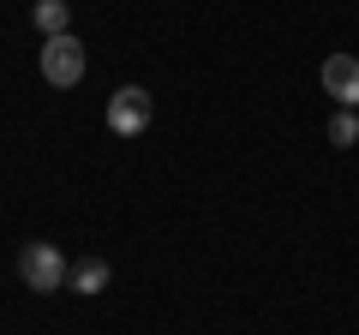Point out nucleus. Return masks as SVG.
<instances>
[{"label":"nucleus","instance_id":"nucleus-3","mask_svg":"<svg viewBox=\"0 0 359 335\" xmlns=\"http://www.w3.org/2000/svg\"><path fill=\"white\" fill-rule=\"evenodd\" d=\"M42 78H48L54 90H72L78 78H84V42H78L72 30L42 42Z\"/></svg>","mask_w":359,"mask_h":335},{"label":"nucleus","instance_id":"nucleus-7","mask_svg":"<svg viewBox=\"0 0 359 335\" xmlns=\"http://www.w3.org/2000/svg\"><path fill=\"white\" fill-rule=\"evenodd\" d=\"M330 144H335V150L359 144V120H353V108H335V120H330Z\"/></svg>","mask_w":359,"mask_h":335},{"label":"nucleus","instance_id":"nucleus-1","mask_svg":"<svg viewBox=\"0 0 359 335\" xmlns=\"http://www.w3.org/2000/svg\"><path fill=\"white\" fill-rule=\"evenodd\" d=\"M18 275H25V287H36V294H54V287L72 282L60 245H48V240H30L25 252H18Z\"/></svg>","mask_w":359,"mask_h":335},{"label":"nucleus","instance_id":"nucleus-5","mask_svg":"<svg viewBox=\"0 0 359 335\" xmlns=\"http://www.w3.org/2000/svg\"><path fill=\"white\" fill-rule=\"evenodd\" d=\"M30 18H36L42 42H48V36H66V25H72V6H66V0H36V6H30Z\"/></svg>","mask_w":359,"mask_h":335},{"label":"nucleus","instance_id":"nucleus-6","mask_svg":"<svg viewBox=\"0 0 359 335\" xmlns=\"http://www.w3.org/2000/svg\"><path fill=\"white\" fill-rule=\"evenodd\" d=\"M66 287H72V294H102V287H108V258H84V264H78V270H72V282H66Z\"/></svg>","mask_w":359,"mask_h":335},{"label":"nucleus","instance_id":"nucleus-2","mask_svg":"<svg viewBox=\"0 0 359 335\" xmlns=\"http://www.w3.org/2000/svg\"><path fill=\"white\" fill-rule=\"evenodd\" d=\"M150 120H156L150 90H138V84H120V90L108 96V132H120V138H138V132H150Z\"/></svg>","mask_w":359,"mask_h":335},{"label":"nucleus","instance_id":"nucleus-4","mask_svg":"<svg viewBox=\"0 0 359 335\" xmlns=\"http://www.w3.org/2000/svg\"><path fill=\"white\" fill-rule=\"evenodd\" d=\"M323 90L335 96V108H359V60L353 54H330L323 60Z\"/></svg>","mask_w":359,"mask_h":335}]
</instances>
